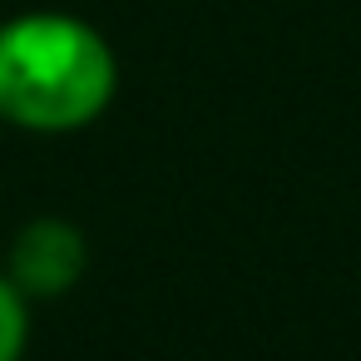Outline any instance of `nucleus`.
<instances>
[{"label":"nucleus","mask_w":361,"mask_h":361,"mask_svg":"<svg viewBox=\"0 0 361 361\" xmlns=\"http://www.w3.org/2000/svg\"><path fill=\"white\" fill-rule=\"evenodd\" d=\"M119 94V55L70 11L0 20V119L25 134H80Z\"/></svg>","instance_id":"1"},{"label":"nucleus","mask_w":361,"mask_h":361,"mask_svg":"<svg viewBox=\"0 0 361 361\" xmlns=\"http://www.w3.org/2000/svg\"><path fill=\"white\" fill-rule=\"evenodd\" d=\"M85 267H90V238L80 233V223H70L60 213H40L11 238L0 272L30 302H55L85 277Z\"/></svg>","instance_id":"2"},{"label":"nucleus","mask_w":361,"mask_h":361,"mask_svg":"<svg viewBox=\"0 0 361 361\" xmlns=\"http://www.w3.org/2000/svg\"><path fill=\"white\" fill-rule=\"evenodd\" d=\"M30 297L0 272V361H20L30 346Z\"/></svg>","instance_id":"3"}]
</instances>
